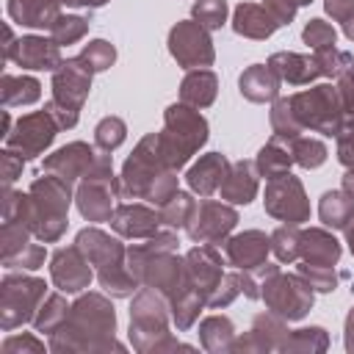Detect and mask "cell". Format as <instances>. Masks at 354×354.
<instances>
[{
	"instance_id": "1",
	"label": "cell",
	"mask_w": 354,
	"mask_h": 354,
	"mask_svg": "<svg viewBox=\"0 0 354 354\" xmlns=\"http://www.w3.org/2000/svg\"><path fill=\"white\" fill-rule=\"evenodd\" d=\"M207 138V122L194 111V105H171L166 111V130L158 136L163 160L169 169H180Z\"/></svg>"
},
{
	"instance_id": "2",
	"label": "cell",
	"mask_w": 354,
	"mask_h": 354,
	"mask_svg": "<svg viewBox=\"0 0 354 354\" xmlns=\"http://www.w3.org/2000/svg\"><path fill=\"white\" fill-rule=\"evenodd\" d=\"M290 108L301 127H313L324 136H337L343 127V100L340 91L332 86H315L310 91L290 97Z\"/></svg>"
},
{
	"instance_id": "3",
	"label": "cell",
	"mask_w": 354,
	"mask_h": 354,
	"mask_svg": "<svg viewBox=\"0 0 354 354\" xmlns=\"http://www.w3.org/2000/svg\"><path fill=\"white\" fill-rule=\"evenodd\" d=\"M53 88H55V100L50 102V113L58 119V127H72L91 88V72L83 66L80 58H72L58 66L53 77Z\"/></svg>"
},
{
	"instance_id": "4",
	"label": "cell",
	"mask_w": 354,
	"mask_h": 354,
	"mask_svg": "<svg viewBox=\"0 0 354 354\" xmlns=\"http://www.w3.org/2000/svg\"><path fill=\"white\" fill-rule=\"evenodd\" d=\"M169 169V163L163 160V152H160V141L158 136H147L133 158H127L124 163V171H122V194L124 196H144L147 188Z\"/></svg>"
},
{
	"instance_id": "5",
	"label": "cell",
	"mask_w": 354,
	"mask_h": 354,
	"mask_svg": "<svg viewBox=\"0 0 354 354\" xmlns=\"http://www.w3.org/2000/svg\"><path fill=\"white\" fill-rule=\"evenodd\" d=\"M263 299L268 301V307L277 315L293 321V318H301L313 307V285L304 282L301 277H285V274L274 271V274H268Z\"/></svg>"
},
{
	"instance_id": "6",
	"label": "cell",
	"mask_w": 354,
	"mask_h": 354,
	"mask_svg": "<svg viewBox=\"0 0 354 354\" xmlns=\"http://www.w3.org/2000/svg\"><path fill=\"white\" fill-rule=\"evenodd\" d=\"M266 210L288 224H301L310 218V205L304 188L293 174H279L266 185Z\"/></svg>"
},
{
	"instance_id": "7",
	"label": "cell",
	"mask_w": 354,
	"mask_h": 354,
	"mask_svg": "<svg viewBox=\"0 0 354 354\" xmlns=\"http://www.w3.org/2000/svg\"><path fill=\"white\" fill-rule=\"evenodd\" d=\"M169 50L177 58L180 66L194 69V66H207L213 64V44L207 36V28H202L199 22H177L169 33Z\"/></svg>"
},
{
	"instance_id": "8",
	"label": "cell",
	"mask_w": 354,
	"mask_h": 354,
	"mask_svg": "<svg viewBox=\"0 0 354 354\" xmlns=\"http://www.w3.org/2000/svg\"><path fill=\"white\" fill-rule=\"evenodd\" d=\"M238 221V213L221 202H202L194 213V218L188 221V235L191 241L199 243H216L221 241Z\"/></svg>"
},
{
	"instance_id": "9",
	"label": "cell",
	"mask_w": 354,
	"mask_h": 354,
	"mask_svg": "<svg viewBox=\"0 0 354 354\" xmlns=\"http://www.w3.org/2000/svg\"><path fill=\"white\" fill-rule=\"evenodd\" d=\"M185 274H188L191 285H194V288L205 296V301H207V296L213 293V288H216L218 279L224 277V274H221V260H218L216 249H213V246H196V249H191L188 257H185Z\"/></svg>"
},
{
	"instance_id": "10",
	"label": "cell",
	"mask_w": 354,
	"mask_h": 354,
	"mask_svg": "<svg viewBox=\"0 0 354 354\" xmlns=\"http://www.w3.org/2000/svg\"><path fill=\"white\" fill-rule=\"evenodd\" d=\"M53 279L61 290L75 293L80 288L88 285L91 279V268H88V257L75 246V249H61L53 260Z\"/></svg>"
},
{
	"instance_id": "11",
	"label": "cell",
	"mask_w": 354,
	"mask_h": 354,
	"mask_svg": "<svg viewBox=\"0 0 354 354\" xmlns=\"http://www.w3.org/2000/svg\"><path fill=\"white\" fill-rule=\"evenodd\" d=\"M224 249H227V257L235 268H257L266 263V254L271 249V238H266L257 230H249V232L230 238Z\"/></svg>"
},
{
	"instance_id": "12",
	"label": "cell",
	"mask_w": 354,
	"mask_h": 354,
	"mask_svg": "<svg viewBox=\"0 0 354 354\" xmlns=\"http://www.w3.org/2000/svg\"><path fill=\"white\" fill-rule=\"evenodd\" d=\"M163 218L144 207V205H122L113 210L111 216V224L119 235H127V238H147V235H155L158 232V224Z\"/></svg>"
},
{
	"instance_id": "13",
	"label": "cell",
	"mask_w": 354,
	"mask_h": 354,
	"mask_svg": "<svg viewBox=\"0 0 354 354\" xmlns=\"http://www.w3.org/2000/svg\"><path fill=\"white\" fill-rule=\"evenodd\" d=\"M19 138H8V144H19L22 149V158H33L36 152H41L53 136H55V124H53V113H33V116H25L19 122Z\"/></svg>"
},
{
	"instance_id": "14",
	"label": "cell",
	"mask_w": 354,
	"mask_h": 354,
	"mask_svg": "<svg viewBox=\"0 0 354 354\" xmlns=\"http://www.w3.org/2000/svg\"><path fill=\"white\" fill-rule=\"evenodd\" d=\"M227 171H230L227 158L218 155V152H210V155L199 158V163L191 166V171H188V185H191L199 196H210L213 191L221 188Z\"/></svg>"
},
{
	"instance_id": "15",
	"label": "cell",
	"mask_w": 354,
	"mask_h": 354,
	"mask_svg": "<svg viewBox=\"0 0 354 354\" xmlns=\"http://www.w3.org/2000/svg\"><path fill=\"white\" fill-rule=\"evenodd\" d=\"M77 249L88 257L91 266H100V268L122 263V254H124L122 243L113 241L111 235L100 232V230H83V232L77 235Z\"/></svg>"
},
{
	"instance_id": "16",
	"label": "cell",
	"mask_w": 354,
	"mask_h": 354,
	"mask_svg": "<svg viewBox=\"0 0 354 354\" xmlns=\"http://www.w3.org/2000/svg\"><path fill=\"white\" fill-rule=\"evenodd\" d=\"M144 332H158L163 335V304L158 301V296L152 290H141L133 310H130V337H141Z\"/></svg>"
},
{
	"instance_id": "17",
	"label": "cell",
	"mask_w": 354,
	"mask_h": 354,
	"mask_svg": "<svg viewBox=\"0 0 354 354\" xmlns=\"http://www.w3.org/2000/svg\"><path fill=\"white\" fill-rule=\"evenodd\" d=\"M232 28H235V33L249 36V39H268V36L279 28V22L268 14V8H266V6L241 3V6L235 8Z\"/></svg>"
},
{
	"instance_id": "18",
	"label": "cell",
	"mask_w": 354,
	"mask_h": 354,
	"mask_svg": "<svg viewBox=\"0 0 354 354\" xmlns=\"http://www.w3.org/2000/svg\"><path fill=\"white\" fill-rule=\"evenodd\" d=\"M94 149L91 147H86V144H69V147H64V149H58L50 160H47V169L50 171H55L61 180H75V177H80V174H86L88 169H91V163H94Z\"/></svg>"
},
{
	"instance_id": "19",
	"label": "cell",
	"mask_w": 354,
	"mask_h": 354,
	"mask_svg": "<svg viewBox=\"0 0 354 354\" xmlns=\"http://www.w3.org/2000/svg\"><path fill=\"white\" fill-rule=\"evenodd\" d=\"M257 194V174H254V163L249 160H238L230 166L224 183H221V196L227 202L235 205H246L252 202V196Z\"/></svg>"
},
{
	"instance_id": "20",
	"label": "cell",
	"mask_w": 354,
	"mask_h": 354,
	"mask_svg": "<svg viewBox=\"0 0 354 354\" xmlns=\"http://www.w3.org/2000/svg\"><path fill=\"white\" fill-rule=\"evenodd\" d=\"M268 66L277 72L279 80H288L293 86H301V83H310L315 75H321L318 64H315V55H296V53H274Z\"/></svg>"
},
{
	"instance_id": "21",
	"label": "cell",
	"mask_w": 354,
	"mask_h": 354,
	"mask_svg": "<svg viewBox=\"0 0 354 354\" xmlns=\"http://www.w3.org/2000/svg\"><path fill=\"white\" fill-rule=\"evenodd\" d=\"M241 94L252 102H268L279 94V77L271 66L254 64L241 75Z\"/></svg>"
},
{
	"instance_id": "22",
	"label": "cell",
	"mask_w": 354,
	"mask_h": 354,
	"mask_svg": "<svg viewBox=\"0 0 354 354\" xmlns=\"http://www.w3.org/2000/svg\"><path fill=\"white\" fill-rule=\"evenodd\" d=\"M301 257L310 266H335L340 257V243L324 230L301 232Z\"/></svg>"
},
{
	"instance_id": "23",
	"label": "cell",
	"mask_w": 354,
	"mask_h": 354,
	"mask_svg": "<svg viewBox=\"0 0 354 354\" xmlns=\"http://www.w3.org/2000/svg\"><path fill=\"white\" fill-rule=\"evenodd\" d=\"M22 66L28 69H55L61 66L58 61V44L55 41H44L36 36H28L19 41V53L14 55Z\"/></svg>"
},
{
	"instance_id": "24",
	"label": "cell",
	"mask_w": 354,
	"mask_h": 354,
	"mask_svg": "<svg viewBox=\"0 0 354 354\" xmlns=\"http://www.w3.org/2000/svg\"><path fill=\"white\" fill-rule=\"evenodd\" d=\"M216 75L207 72V69H196V72H188L183 86H180V97L185 105H194V108H205L216 100Z\"/></svg>"
},
{
	"instance_id": "25",
	"label": "cell",
	"mask_w": 354,
	"mask_h": 354,
	"mask_svg": "<svg viewBox=\"0 0 354 354\" xmlns=\"http://www.w3.org/2000/svg\"><path fill=\"white\" fill-rule=\"evenodd\" d=\"M318 213L326 227L343 230V227H348V221H354V199L346 191H326L321 196Z\"/></svg>"
},
{
	"instance_id": "26",
	"label": "cell",
	"mask_w": 354,
	"mask_h": 354,
	"mask_svg": "<svg viewBox=\"0 0 354 354\" xmlns=\"http://www.w3.org/2000/svg\"><path fill=\"white\" fill-rule=\"evenodd\" d=\"M11 14L30 28H53V22L58 19L55 0H25L22 8H14Z\"/></svg>"
},
{
	"instance_id": "27",
	"label": "cell",
	"mask_w": 354,
	"mask_h": 354,
	"mask_svg": "<svg viewBox=\"0 0 354 354\" xmlns=\"http://www.w3.org/2000/svg\"><path fill=\"white\" fill-rule=\"evenodd\" d=\"M271 127H274V141H293L301 133V124L290 108V100H277L271 111Z\"/></svg>"
},
{
	"instance_id": "28",
	"label": "cell",
	"mask_w": 354,
	"mask_h": 354,
	"mask_svg": "<svg viewBox=\"0 0 354 354\" xmlns=\"http://www.w3.org/2000/svg\"><path fill=\"white\" fill-rule=\"evenodd\" d=\"M290 149H282L279 147V141H271V144H266L263 149H260V155H257V169H260V174H266L268 180H274V177H279V174H288V166H290Z\"/></svg>"
},
{
	"instance_id": "29",
	"label": "cell",
	"mask_w": 354,
	"mask_h": 354,
	"mask_svg": "<svg viewBox=\"0 0 354 354\" xmlns=\"http://www.w3.org/2000/svg\"><path fill=\"white\" fill-rule=\"evenodd\" d=\"M196 202L188 196V194H174L169 202H163L160 205V218L169 224V227H183V224H188L191 218H194V213H196Z\"/></svg>"
},
{
	"instance_id": "30",
	"label": "cell",
	"mask_w": 354,
	"mask_h": 354,
	"mask_svg": "<svg viewBox=\"0 0 354 354\" xmlns=\"http://www.w3.org/2000/svg\"><path fill=\"white\" fill-rule=\"evenodd\" d=\"M290 158L304 169H315L326 160V147L315 138H301L299 136V138L290 141Z\"/></svg>"
},
{
	"instance_id": "31",
	"label": "cell",
	"mask_w": 354,
	"mask_h": 354,
	"mask_svg": "<svg viewBox=\"0 0 354 354\" xmlns=\"http://www.w3.org/2000/svg\"><path fill=\"white\" fill-rule=\"evenodd\" d=\"M77 58L83 61V66H86L88 72H102V69H108V66L113 64L116 50H113V44L97 39V41H88Z\"/></svg>"
},
{
	"instance_id": "32",
	"label": "cell",
	"mask_w": 354,
	"mask_h": 354,
	"mask_svg": "<svg viewBox=\"0 0 354 354\" xmlns=\"http://www.w3.org/2000/svg\"><path fill=\"white\" fill-rule=\"evenodd\" d=\"M191 14H194V19H196L202 28L216 30V28H221L224 19H227V3H224V0H196L194 8H191Z\"/></svg>"
},
{
	"instance_id": "33",
	"label": "cell",
	"mask_w": 354,
	"mask_h": 354,
	"mask_svg": "<svg viewBox=\"0 0 354 354\" xmlns=\"http://www.w3.org/2000/svg\"><path fill=\"white\" fill-rule=\"evenodd\" d=\"M315 64H318L321 75H332L335 77V75H343L351 66V55L346 50H337L335 44H329V47L315 50Z\"/></svg>"
},
{
	"instance_id": "34",
	"label": "cell",
	"mask_w": 354,
	"mask_h": 354,
	"mask_svg": "<svg viewBox=\"0 0 354 354\" xmlns=\"http://www.w3.org/2000/svg\"><path fill=\"white\" fill-rule=\"evenodd\" d=\"M124 122L122 119H116V116H105L100 124H97V130H94V141H97V147L100 149H105V152H111V149H116L122 141H124Z\"/></svg>"
},
{
	"instance_id": "35",
	"label": "cell",
	"mask_w": 354,
	"mask_h": 354,
	"mask_svg": "<svg viewBox=\"0 0 354 354\" xmlns=\"http://www.w3.org/2000/svg\"><path fill=\"white\" fill-rule=\"evenodd\" d=\"M271 249L277 252V257L285 263V260H296L301 254V235L293 230V227H279L274 235H271Z\"/></svg>"
},
{
	"instance_id": "36",
	"label": "cell",
	"mask_w": 354,
	"mask_h": 354,
	"mask_svg": "<svg viewBox=\"0 0 354 354\" xmlns=\"http://www.w3.org/2000/svg\"><path fill=\"white\" fill-rule=\"evenodd\" d=\"M86 28H88V22L83 17H58L53 22L50 33H53L55 44H72V41H77L86 33Z\"/></svg>"
},
{
	"instance_id": "37",
	"label": "cell",
	"mask_w": 354,
	"mask_h": 354,
	"mask_svg": "<svg viewBox=\"0 0 354 354\" xmlns=\"http://www.w3.org/2000/svg\"><path fill=\"white\" fill-rule=\"evenodd\" d=\"M199 332H202V343H205V348L216 351V348H218V340H216V337H221V340L230 346V337H232V324H230V318L216 315V318H207V321L199 326Z\"/></svg>"
},
{
	"instance_id": "38",
	"label": "cell",
	"mask_w": 354,
	"mask_h": 354,
	"mask_svg": "<svg viewBox=\"0 0 354 354\" xmlns=\"http://www.w3.org/2000/svg\"><path fill=\"white\" fill-rule=\"evenodd\" d=\"M301 39H304V44H310L313 50H321V47L335 44L337 30H335L329 22H324V19H310L307 28H304V33H301Z\"/></svg>"
},
{
	"instance_id": "39",
	"label": "cell",
	"mask_w": 354,
	"mask_h": 354,
	"mask_svg": "<svg viewBox=\"0 0 354 354\" xmlns=\"http://www.w3.org/2000/svg\"><path fill=\"white\" fill-rule=\"evenodd\" d=\"M332 268H335V266H310V263H301V266H299V274L307 277V282H310L315 290L329 293V290H335V271H332Z\"/></svg>"
},
{
	"instance_id": "40",
	"label": "cell",
	"mask_w": 354,
	"mask_h": 354,
	"mask_svg": "<svg viewBox=\"0 0 354 354\" xmlns=\"http://www.w3.org/2000/svg\"><path fill=\"white\" fill-rule=\"evenodd\" d=\"M263 6L268 8V14H271L279 25H288V22L293 19V14H296V3H293V0H266Z\"/></svg>"
},
{
	"instance_id": "41",
	"label": "cell",
	"mask_w": 354,
	"mask_h": 354,
	"mask_svg": "<svg viewBox=\"0 0 354 354\" xmlns=\"http://www.w3.org/2000/svg\"><path fill=\"white\" fill-rule=\"evenodd\" d=\"M324 6L332 14V19H337V22H346L354 14V0H326Z\"/></svg>"
},
{
	"instance_id": "42",
	"label": "cell",
	"mask_w": 354,
	"mask_h": 354,
	"mask_svg": "<svg viewBox=\"0 0 354 354\" xmlns=\"http://www.w3.org/2000/svg\"><path fill=\"white\" fill-rule=\"evenodd\" d=\"M61 3H66V6H88V8H100V6L108 3V0H61Z\"/></svg>"
},
{
	"instance_id": "43",
	"label": "cell",
	"mask_w": 354,
	"mask_h": 354,
	"mask_svg": "<svg viewBox=\"0 0 354 354\" xmlns=\"http://www.w3.org/2000/svg\"><path fill=\"white\" fill-rule=\"evenodd\" d=\"M343 191H346V194L354 199V169H351V171L343 177Z\"/></svg>"
},
{
	"instance_id": "44",
	"label": "cell",
	"mask_w": 354,
	"mask_h": 354,
	"mask_svg": "<svg viewBox=\"0 0 354 354\" xmlns=\"http://www.w3.org/2000/svg\"><path fill=\"white\" fill-rule=\"evenodd\" d=\"M343 30H346V36H348V39L354 41V14H351V17H348V19L343 22Z\"/></svg>"
},
{
	"instance_id": "45",
	"label": "cell",
	"mask_w": 354,
	"mask_h": 354,
	"mask_svg": "<svg viewBox=\"0 0 354 354\" xmlns=\"http://www.w3.org/2000/svg\"><path fill=\"white\" fill-rule=\"evenodd\" d=\"M346 241H348V249H351V254H354V224L348 227V232H346Z\"/></svg>"
},
{
	"instance_id": "46",
	"label": "cell",
	"mask_w": 354,
	"mask_h": 354,
	"mask_svg": "<svg viewBox=\"0 0 354 354\" xmlns=\"http://www.w3.org/2000/svg\"><path fill=\"white\" fill-rule=\"evenodd\" d=\"M296 6H307V3H313V0H293Z\"/></svg>"
},
{
	"instance_id": "47",
	"label": "cell",
	"mask_w": 354,
	"mask_h": 354,
	"mask_svg": "<svg viewBox=\"0 0 354 354\" xmlns=\"http://www.w3.org/2000/svg\"><path fill=\"white\" fill-rule=\"evenodd\" d=\"M351 69H354V64H351Z\"/></svg>"
}]
</instances>
